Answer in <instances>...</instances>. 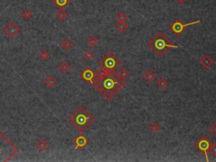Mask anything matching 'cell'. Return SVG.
Segmentation results:
<instances>
[{
  "label": "cell",
  "instance_id": "obj_25",
  "mask_svg": "<svg viewBox=\"0 0 216 162\" xmlns=\"http://www.w3.org/2000/svg\"><path fill=\"white\" fill-rule=\"evenodd\" d=\"M149 129L150 132L155 133V132H157L160 130V126H159V124L157 123H153L149 125Z\"/></svg>",
  "mask_w": 216,
  "mask_h": 162
},
{
  "label": "cell",
  "instance_id": "obj_27",
  "mask_svg": "<svg viewBox=\"0 0 216 162\" xmlns=\"http://www.w3.org/2000/svg\"><path fill=\"white\" fill-rule=\"evenodd\" d=\"M84 58H85L86 60L93 59L94 58H95V53H94L92 51L87 50V51L84 53Z\"/></svg>",
  "mask_w": 216,
  "mask_h": 162
},
{
  "label": "cell",
  "instance_id": "obj_18",
  "mask_svg": "<svg viewBox=\"0 0 216 162\" xmlns=\"http://www.w3.org/2000/svg\"><path fill=\"white\" fill-rule=\"evenodd\" d=\"M53 2L60 9H64V8H66L70 3L69 0H53Z\"/></svg>",
  "mask_w": 216,
  "mask_h": 162
},
{
  "label": "cell",
  "instance_id": "obj_8",
  "mask_svg": "<svg viewBox=\"0 0 216 162\" xmlns=\"http://www.w3.org/2000/svg\"><path fill=\"white\" fill-rule=\"evenodd\" d=\"M4 32L5 33V35H7V36H9V38L13 39V38H15L18 35L20 34V27L17 26L16 23H14V22H10L9 25L5 28Z\"/></svg>",
  "mask_w": 216,
  "mask_h": 162
},
{
  "label": "cell",
  "instance_id": "obj_21",
  "mask_svg": "<svg viewBox=\"0 0 216 162\" xmlns=\"http://www.w3.org/2000/svg\"><path fill=\"white\" fill-rule=\"evenodd\" d=\"M56 16H57V18L60 21H64V20L67 18L68 14H67V13L64 11V9H59V10L57 12V14H56Z\"/></svg>",
  "mask_w": 216,
  "mask_h": 162
},
{
  "label": "cell",
  "instance_id": "obj_19",
  "mask_svg": "<svg viewBox=\"0 0 216 162\" xmlns=\"http://www.w3.org/2000/svg\"><path fill=\"white\" fill-rule=\"evenodd\" d=\"M117 75H118L120 79H122L123 80H126L127 78L130 76V73H129V71L127 70V68H122Z\"/></svg>",
  "mask_w": 216,
  "mask_h": 162
},
{
  "label": "cell",
  "instance_id": "obj_20",
  "mask_svg": "<svg viewBox=\"0 0 216 162\" xmlns=\"http://www.w3.org/2000/svg\"><path fill=\"white\" fill-rule=\"evenodd\" d=\"M87 43L89 47H95L98 44V38L95 36H90L89 38L87 39Z\"/></svg>",
  "mask_w": 216,
  "mask_h": 162
},
{
  "label": "cell",
  "instance_id": "obj_9",
  "mask_svg": "<svg viewBox=\"0 0 216 162\" xmlns=\"http://www.w3.org/2000/svg\"><path fill=\"white\" fill-rule=\"evenodd\" d=\"M81 78L87 83L89 84H91V85H94L95 81L96 79V74L95 73L93 70L91 68H86L81 73Z\"/></svg>",
  "mask_w": 216,
  "mask_h": 162
},
{
  "label": "cell",
  "instance_id": "obj_4",
  "mask_svg": "<svg viewBox=\"0 0 216 162\" xmlns=\"http://www.w3.org/2000/svg\"><path fill=\"white\" fill-rule=\"evenodd\" d=\"M19 152V149L0 131V162L9 161Z\"/></svg>",
  "mask_w": 216,
  "mask_h": 162
},
{
  "label": "cell",
  "instance_id": "obj_16",
  "mask_svg": "<svg viewBox=\"0 0 216 162\" xmlns=\"http://www.w3.org/2000/svg\"><path fill=\"white\" fill-rule=\"evenodd\" d=\"M36 148L39 149V150H42V151H44L48 148V143L45 139H40V140L36 144Z\"/></svg>",
  "mask_w": 216,
  "mask_h": 162
},
{
  "label": "cell",
  "instance_id": "obj_12",
  "mask_svg": "<svg viewBox=\"0 0 216 162\" xmlns=\"http://www.w3.org/2000/svg\"><path fill=\"white\" fill-rule=\"evenodd\" d=\"M88 144V140L84 135H80L75 139L74 140V145H75V148L76 149H82L85 148V146Z\"/></svg>",
  "mask_w": 216,
  "mask_h": 162
},
{
  "label": "cell",
  "instance_id": "obj_11",
  "mask_svg": "<svg viewBox=\"0 0 216 162\" xmlns=\"http://www.w3.org/2000/svg\"><path fill=\"white\" fill-rule=\"evenodd\" d=\"M143 78H144V79L146 81L147 83L150 84V83H152L153 81H155V78H156V74H155V71H154L153 69L148 68V69L144 73Z\"/></svg>",
  "mask_w": 216,
  "mask_h": 162
},
{
  "label": "cell",
  "instance_id": "obj_23",
  "mask_svg": "<svg viewBox=\"0 0 216 162\" xmlns=\"http://www.w3.org/2000/svg\"><path fill=\"white\" fill-rule=\"evenodd\" d=\"M32 16V12L30 11V9H26L22 12V17L25 20H29Z\"/></svg>",
  "mask_w": 216,
  "mask_h": 162
},
{
  "label": "cell",
  "instance_id": "obj_15",
  "mask_svg": "<svg viewBox=\"0 0 216 162\" xmlns=\"http://www.w3.org/2000/svg\"><path fill=\"white\" fill-rule=\"evenodd\" d=\"M127 29H128V25L126 22H118L116 25V30H117L118 32H120V33L125 32Z\"/></svg>",
  "mask_w": 216,
  "mask_h": 162
},
{
  "label": "cell",
  "instance_id": "obj_24",
  "mask_svg": "<svg viewBox=\"0 0 216 162\" xmlns=\"http://www.w3.org/2000/svg\"><path fill=\"white\" fill-rule=\"evenodd\" d=\"M45 83H46V85H47L48 87H53V86L56 85V79L53 78V77L52 76H49L47 77V79H46V80H45Z\"/></svg>",
  "mask_w": 216,
  "mask_h": 162
},
{
  "label": "cell",
  "instance_id": "obj_30",
  "mask_svg": "<svg viewBox=\"0 0 216 162\" xmlns=\"http://www.w3.org/2000/svg\"><path fill=\"white\" fill-rule=\"evenodd\" d=\"M176 1L177 2L179 5H183V4H185V3H186L187 0H176Z\"/></svg>",
  "mask_w": 216,
  "mask_h": 162
},
{
  "label": "cell",
  "instance_id": "obj_13",
  "mask_svg": "<svg viewBox=\"0 0 216 162\" xmlns=\"http://www.w3.org/2000/svg\"><path fill=\"white\" fill-rule=\"evenodd\" d=\"M58 69H59L60 72L65 74V73H68L70 71L71 65H70V64H69L68 62H67V61H64V62H62V63L58 65Z\"/></svg>",
  "mask_w": 216,
  "mask_h": 162
},
{
  "label": "cell",
  "instance_id": "obj_7",
  "mask_svg": "<svg viewBox=\"0 0 216 162\" xmlns=\"http://www.w3.org/2000/svg\"><path fill=\"white\" fill-rule=\"evenodd\" d=\"M211 145L212 143L211 141H210V139L205 136L201 137L199 140L195 143V145H194L195 149H197V150H199V151H200V152H202V153L204 154V155H205V157H206L207 161H208V149L210 148Z\"/></svg>",
  "mask_w": 216,
  "mask_h": 162
},
{
  "label": "cell",
  "instance_id": "obj_6",
  "mask_svg": "<svg viewBox=\"0 0 216 162\" xmlns=\"http://www.w3.org/2000/svg\"><path fill=\"white\" fill-rule=\"evenodd\" d=\"M199 23H201V20H197L195 21L190 22V23H187V24H183L180 19H177L170 26V30H171V32H173L177 36H180L184 32V30H186V27H188V26H193V25H197V24H199Z\"/></svg>",
  "mask_w": 216,
  "mask_h": 162
},
{
  "label": "cell",
  "instance_id": "obj_17",
  "mask_svg": "<svg viewBox=\"0 0 216 162\" xmlns=\"http://www.w3.org/2000/svg\"><path fill=\"white\" fill-rule=\"evenodd\" d=\"M168 85H169V82H168V80H167L166 79H165V78H161V79L156 82V86L158 88L161 89V90L165 89V88L168 86Z\"/></svg>",
  "mask_w": 216,
  "mask_h": 162
},
{
  "label": "cell",
  "instance_id": "obj_2",
  "mask_svg": "<svg viewBox=\"0 0 216 162\" xmlns=\"http://www.w3.org/2000/svg\"><path fill=\"white\" fill-rule=\"evenodd\" d=\"M148 47L159 58H162L171 48H179L177 45L171 42V40L162 31H159L151 40L149 41Z\"/></svg>",
  "mask_w": 216,
  "mask_h": 162
},
{
  "label": "cell",
  "instance_id": "obj_5",
  "mask_svg": "<svg viewBox=\"0 0 216 162\" xmlns=\"http://www.w3.org/2000/svg\"><path fill=\"white\" fill-rule=\"evenodd\" d=\"M122 60L115 55L114 52L108 51L99 61V66L103 73H115L121 67Z\"/></svg>",
  "mask_w": 216,
  "mask_h": 162
},
{
  "label": "cell",
  "instance_id": "obj_26",
  "mask_svg": "<svg viewBox=\"0 0 216 162\" xmlns=\"http://www.w3.org/2000/svg\"><path fill=\"white\" fill-rule=\"evenodd\" d=\"M40 58L42 60V61H46L47 59L49 58L50 57V53L49 51H47V50H42V51L40 52Z\"/></svg>",
  "mask_w": 216,
  "mask_h": 162
},
{
  "label": "cell",
  "instance_id": "obj_22",
  "mask_svg": "<svg viewBox=\"0 0 216 162\" xmlns=\"http://www.w3.org/2000/svg\"><path fill=\"white\" fill-rule=\"evenodd\" d=\"M127 19H128L127 15L123 12L118 13L116 15V20L118 22H126L127 20Z\"/></svg>",
  "mask_w": 216,
  "mask_h": 162
},
{
  "label": "cell",
  "instance_id": "obj_29",
  "mask_svg": "<svg viewBox=\"0 0 216 162\" xmlns=\"http://www.w3.org/2000/svg\"><path fill=\"white\" fill-rule=\"evenodd\" d=\"M209 132H211L212 134L214 137H216V122L212 125L210 128H209Z\"/></svg>",
  "mask_w": 216,
  "mask_h": 162
},
{
  "label": "cell",
  "instance_id": "obj_1",
  "mask_svg": "<svg viewBox=\"0 0 216 162\" xmlns=\"http://www.w3.org/2000/svg\"><path fill=\"white\" fill-rule=\"evenodd\" d=\"M94 87L107 101H110L126 86V82L116 73H96Z\"/></svg>",
  "mask_w": 216,
  "mask_h": 162
},
{
  "label": "cell",
  "instance_id": "obj_28",
  "mask_svg": "<svg viewBox=\"0 0 216 162\" xmlns=\"http://www.w3.org/2000/svg\"><path fill=\"white\" fill-rule=\"evenodd\" d=\"M208 153L210 154L213 157L216 158V142L214 143V144H212L210 148L208 149Z\"/></svg>",
  "mask_w": 216,
  "mask_h": 162
},
{
  "label": "cell",
  "instance_id": "obj_3",
  "mask_svg": "<svg viewBox=\"0 0 216 162\" xmlns=\"http://www.w3.org/2000/svg\"><path fill=\"white\" fill-rule=\"evenodd\" d=\"M94 117L84 107H78L76 111L68 118V121L79 132H83L94 122Z\"/></svg>",
  "mask_w": 216,
  "mask_h": 162
},
{
  "label": "cell",
  "instance_id": "obj_10",
  "mask_svg": "<svg viewBox=\"0 0 216 162\" xmlns=\"http://www.w3.org/2000/svg\"><path fill=\"white\" fill-rule=\"evenodd\" d=\"M214 59L212 58L210 56L205 54V55H203L201 58V59L199 60V64L204 69H208L214 64Z\"/></svg>",
  "mask_w": 216,
  "mask_h": 162
},
{
  "label": "cell",
  "instance_id": "obj_14",
  "mask_svg": "<svg viewBox=\"0 0 216 162\" xmlns=\"http://www.w3.org/2000/svg\"><path fill=\"white\" fill-rule=\"evenodd\" d=\"M61 47H63V49L65 50V51H69L71 50L74 47V43L69 40V39L66 38L64 39V41L61 42Z\"/></svg>",
  "mask_w": 216,
  "mask_h": 162
}]
</instances>
